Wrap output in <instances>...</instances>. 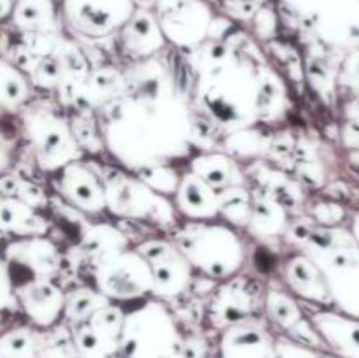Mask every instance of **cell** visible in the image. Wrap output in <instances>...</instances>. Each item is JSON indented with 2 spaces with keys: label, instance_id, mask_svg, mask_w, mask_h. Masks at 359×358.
<instances>
[{
  "label": "cell",
  "instance_id": "1",
  "mask_svg": "<svg viewBox=\"0 0 359 358\" xmlns=\"http://www.w3.org/2000/svg\"><path fill=\"white\" fill-rule=\"evenodd\" d=\"M123 72V95L97 111L102 147L133 174L188 164L195 154V112L170 69L156 56Z\"/></svg>",
  "mask_w": 359,
  "mask_h": 358
},
{
  "label": "cell",
  "instance_id": "2",
  "mask_svg": "<svg viewBox=\"0 0 359 358\" xmlns=\"http://www.w3.org/2000/svg\"><path fill=\"white\" fill-rule=\"evenodd\" d=\"M193 112L219 132L256 128L286 112L284 81L248 39L231 35L203 42L189 51Z\"/></svg>",
  "mask_w": 359,
  "mask_h": 358
},
{
  "label": "cell",
  "instance_id": "3",
  "mask_svg": "<svg viewBox=\"0 0 359 358\" xmlns=\"http://www.w3.org/2000/svg\"><path fill=\"white\" fill-rule=\"evenodd\" d=\"M168 237L184 255L195 274L212 281H226L242 272L248 246L242 230L221 220H181Z\"/></svg>",
  "mask_w": 359,
  "mask_h": 358
},
{
  "label": "cell",
  "instance_id": "4",
  "mask_svg": "<svg viewBox=\"0 0 359 358\" xmlns=\"http://www.w3.org/2000/svg\"><path fill=\"white\" fill-rule=\"evenodd\" d=\"M181 351V332L165 300L147 297L123 305L119 358H167Z\"/></svg>",
  "mask_w": 359,
  "mask_h": 358
},
{
  "label": "cell",
  "instance_id": "5",
  "mask_svg": "<svg viewBox=\"0 0 359 358\" xmlns=\"http://www.w3.org/2000/svg\"><path fill=\"white\" fill-rule=\"evenodd\" d=\"M107 213L126 221L172 228L181 221L170 197L151 188L144 179L125 168L102 175Z\"/></svg>",
  "mask_w": 359,
  "mask_h": 358
},
{
  "label": "cell",
  "instance_id": "6",
  "mask_svg": "<svg viewBox=\"0 0 359 358\" xmlns=\"http://www.w3.org/2000/svg\"><path fill=\"white\" fill-rule=\"evenodd\" d=\"M21 130L42 172L55 174L70 161L83 158V147L74 135L70 119L56 109L27 107L21 114Z\"/></svg>",
  "mask_w": 359,
  "mask_h": 358
},
{
  "label": "cell",
  "instance_id": "7",
  "mask_svg": "<svg viewBox=\"0 0 359 358\" xmlns=\"http://www.w3.org/2000/svg\"><path fill=\"white\" fill-rule=\"evenodd\" d=\"M93 269V286L112 304L126 305L153 297V272L135 248H126L100 260Z\"/></svg>",
  "mask_w": 359,
  "mask_h": 358
},
{
  "label": "cell",
  "instance_id": "8",
  "mask_svg": "<svg viewBox=\"0 0 359 358\" xmlns=\"http://www.w3.org/2000/svg\"><path fill=\"white\" fill-rule=\"evenodd\" d=\"M154 14L167 44L189 53L207 42L216 14L207 0H154Z\"/></svg>",
  "mask_w": 359,
  "mask_h": 358
},
{
  "label": "cell",
  "instance_id": "9",
  "mask_svg": "<svg viewBox=\"0 0 359 358\" xmlns=\"http://www.w3.org/2000/svg\"><path fill=\"white\" fill-rule=\"evenodd\" d=\"M0 256L9 270L14 291L34 281L55 279L62 269V253L49 235L13 237L4 244Z\"/></svg>",
  "mask_w": 359,
  "mask_h": 358
},
{
  "label": "cell",
  "instance_id": "10",
  "mask_svg": "<svg viewBox=\"0 0 359 358\" xmlns=\"http://www.w3.org/2000/svg\"><path fill=\"white\" fill-rule=\"evenodd\" d=\"M133 248L149 263L154 298L170 300L191 288L195 270L170 237H147Z\"/></svg>",
  "mask_w": 359,
  "mask_h": 358
},
{
  "label": "cell",
  "instance_id": "11",
  "mask_svg": "<svg viewBox=\"0 0 359 358\" xmlns=\"http://www.w3.org/2000/svg\"><path fill=\"white\" fill-rule=\"evenodd\" d=\"M135 9V0H62L69 30L90 41L118 34Z\"/></svg>",
  "mask_w": 359,
  "mask_h": 358
},
{
  "label": "cell",
  "instance_id": "12",
  "mask_svg": "<svg viewBox=\"0 0 359 358\" xmlns=\"http://www.w3.org/2000/svg\"><path fill=\"white\" fill-rule=\"evenodd\" d=\"M53 175L56 195L67 207L84 216H102L107 213L102 174L83 158L70 161Z\"/></svg>",
  "mask_w": 359,
  "mask_h": 358
},
{
  "label": "cell",
  "instance_id": "13",
  "mask_svg": "<svg viewBox=\"0 0 359 358\" xmlns=\"http://www.w3.org/2000/svg\"><path fill=\"white\" fill-rule=\"evenodd\" d=\"M263 293L265 288H259L252 277L242 274L221 281L207 307L209 321L219 330L251 321L256 307L263 305Z\"/></svg>",
  "mask_w": 359,
  "mask_h": 358
},
{
  "label": "cell",
  "instance_id": "14",
  "mask_svg": "<svg viewBox=\"0 0 359 358\" xmlns=\"http://www.w3.org/2000/svg\"><path fill=\"white\" fill-rule=\"evenodd\" d=\"M67 291L55 279H41L16 290L18 309L37 330H51L63 321Z\"/></svg>",
  "mask_w": 359,
  "mask_h": 358
},
{
  "label": "cell",
  "instance_id": "15",
  "mask_svg": "<svg viewBox=\"0 0 359 358\" xmlns=\"http://www.w3.org/2000/svg\"><path fill=\"white\" fill-rule=\"evenodd\" d=\"M116 35H118L121 55H125L132 62L156 58L168 46L156 20V14L153 9H146V7H137L130 20Z\"/></svg>",
  "mask_w": 359,
  "mask_h": 358
},
{
  "label": "cell",
  "instance_id": "16",
  "mask_svg": "<svg viewBox=\"0 0 359 358\" xmlns=\"http://www.w3.org/2000/svg\"><path fill=\"white\" fill-rule=\"evenodd\" d=\"M170 200L181 220H219L217 192L188 168L181 172Z\"/></svg>",
  "mask_w": 359,
  "mask_h": 358
},
{
  "label": "cell",
  "instance_id": "17",
  "mask_svg": "<svg viewBox=\"0 0 359 358\" xmlns=\"http://www.w3.org/2000/svg\"><path fill=\"white\" fill-rule=\"evenodd\" d=\"M186 165L188 171L203 179L216 192L248 185V174L241 161L226 151H196Z\"/></svg>",
  "mask_w": 359,
  "mask_h": 358
},
{
  "label": "cell",
  "instance_id": "18",
  "mask_svg": "<svg viewBox=\"0 0 359 358\" xmlns=\"http://www.w3.org/2000/svg\"><path fill=\"white\" fill-rule=\"evenodd\" d=\"M273 339L251 321L221 330L219 358H273Z\"/></svg>",
  "mask_w": 359,
  "mask_h": 358
},
{
  "label": "cell",
  "instance_id": "19",
  "mask_svg": "<svg viewBox=\"0 0 359 358\" xmlns=\"http://www.w3.org/2000/svg\"><path fill=\"white\" fill-rule=\"evenodd\" d=\"M290 218L277 197L263 190H252V206L251 216H249L248 227L244 232L258 241H266L273 237H284L286 230L290 228Z\"/></svg>",
  "mask_w": 359,
  "mask_h": 358
},
{
  "label": "cell",
  "instance_id": "20",
  "mask_svg": "<svg viewBox=\"0 0 359 358\" xmlns=\"http://www.w3.org/2000/svg\"><path fill=\"white\" fill-rule=\"evenodd\" d=\"M279 274L283 284H286V290L294 297L307 298V300L326 298L325 279L318 265L298 249L279 263Z\"/></svg>",
  "mask_w": 359,
  "mask_h": 358
},
{
  "label": "cell",
  "instance_id": "21",
  "mask_svg": "<svg viewBox=\"0 0 359 358\" xmlns=\"http://www.w3.org/2000/svg\"><path fill=\"white\" fill-rule=\"evenodd\" d=\"M51 221L39 209L14 195L0 197V232L13 237L49 235Z\"/></svg>",
  "mask_w": 359,
  "mask_h": 358
},
{
  "label": "cell",
  "instance_id": "22",
  "mask_svg": "<svg viewBox=\"0 0 359 358\" xmlns=\"http://www.w3.org/2000/svg\"><path fill=\"white\" fill-rule=\"evenodd\" d=\"M9 20L23 34L55 35L58 11L55 0H14Z\"/></svg>",
  "mask_w": 359,
  "mask_h": 358
},
{
  "label": "cell",
  "instance_id": "23",
  "mask_svg": "<svg viewBox=\"0 0 359 358\" xmlns=\"http://www.w3.org/2000/svg\"><path fill=\"white\" fill-rule=\"evenodd\" d=\"M79 248L90 260L91 267L100 260L130 248V241L118 227L111 223H93L81 232Z\"/></svg>",
  "mask_w": 359,
  "mask_h": 358
},
{
  "label": "cell",
  "instance_id": "24",
  "mask_svg": "<svg viewBox=\"0 0 359 358\" xmlns=\"http://www.w3.org/2000/svg\"><path fill=\"white\" fill-rule=\"evenodd\" d=\"M125 88V72L121 69H116L112 65L91 69L83 88V102L90 105L93 111H98L123 95Z\"/></svg>",
  "mask_w": 359,
  "mask_h": 358
},
{
  "label": "cell",
  "instance_id": "25",
  "mask_svg": "<svg viewBox=\"0 0 359 358\" xmlns=\"http://www.w3.org/2000/svg\"><path fill=\"white\" fill-rule=\"evenodd\" d=\"M32 90L28 74L16 63L0 58V111L11 114L23 109L30 100Z\"/></svg>",
  "mask_w": 359,
  "mask_h": 358
},
{
  "label": "cell",
  "instance_id": "26",
  "mask_svg": "<svg viewBox=\"0 0 359 358\" xmlns=\"http://www.w3.org/2000/svg\"><path fill=\"white\" fill-rule=\"evenodd\" d=\"M263 311L270 323L283 332H293L304 323V314L294 300V295L284 290V286H269L263 293Z\"/></svg>",
  "mask_w": 359,
  "mask_h": 358
},
{
  "label": "cell",
  "instance_id": "27",
  "mask_svg": "<svg viewBox=\"0 0 359 358\" xmlns=\"http://www.w3.org/2000/svg\"><path fill=\"white\" fill-rule=\"evenodd\" d=\"M252 206V190L245 186H231L217 192L219 220L231 227L244 230L248 227Z\"/></svg>",
  "mask_w": 359,
  "mask_h": 358
},
{
  "label": "cell",
  "instance_id": "28",
  "mask_svg": "<svg viewBox=\"0 0 359 358\" xmlns=\"http://www.w3.org/2000/svg\"><path fill=\"white\" fill-rule=\"evenodd\" d=\"M109 304H112V302L95 286L76 288L72 291H67L65 295L63 321L67 323V326H76L86 321L93 312Z\"/></svg>",
  "mask_w": 359,
  "mask_h": 358
},
{
  "label": "cell",
  "instance_id": "29",
  "mask_svg": "<svg viewBox=\"0 0 359 358\" xmlns=\"http://www.w3.org/2000/svg\"><path fill=\"white\" fill-rule=\"evenodd\" d=\"M41 333L32 325L14 326L0 333V358H37Z\"/></svg>",
  "mask_w": 359,
  "mask_h": 358
},
{
  "label": "cell",
  "instance_id": "30",
  "mask_svg": "<svg viewBox=\"0 0 359 358\" xmlns=\"http://www.w3.org/2000/svg\"><path fill=\"white\" fill-rule=\"evenodd\" d=\"M28 77L34 88L42 91H56L62 83V67L53 55L41 56L28 72Z\"/></svg>",
  "mask_w": 359,
  "mask_h": 358
},
{
  "label": "cell",
  "instance_id": "31",
  "mask_svg": "<svg viewBox=\"0 0 359 358\" xmlns=\"http://www.w3.org/2000/svg\"><path fill=\"white\" fill-rule=\"evenodd\" d=\"M49 333L48 337L41 336V344H39L37 358H79L76 346L70 337L69 326L67 329H60Z\"/></svg>",
  "mask_w": 359,
  "mask_h": 358
},
{
  "label": "cell",
  "instance_id": "32",
  "mask_svg": "<svg viewBox=\"0 0 359 358\" xmlns=\"http://www.w3.org/2000/svg\"><path fill=\"white\" fill-rule=\"evenodd\" d=\"M18 309L16 291H14L13 281H11L9 270L6 262L0 256V312H11Z\"/></svg>",
  "mask_w": 359,
  "mask_h": 358
},
{
  "label": "cell",
  "instance_id": "33",
  "mask_svg": "<svg viewBox=\"0 0 359 358\" xmlns=\"http://www.w3.org/2000/svg\"><path fill=\"white\" fill-rule=\"evenodd\" d=\"M273 358H316L314 353L302 346L300 343L279 336L273 339Z\"/></svg>",
  "mask_w": 359,
  "mask_h": 358
},
{
  "label": "cell",
  "instance_id": "34",
  "mask_svg": "<svg viewBox=\"0 0 359 358\" xmlns=\"http://www.w3.org/2000/svg\"><path fill=\"white\" fill-rule=\"evenodd\" d=\"M252 23H255L256 32L263 39H270L277 30V16L269 7H262V9L256 11L255 16H252Z\"/></svg>",
  "mask_w": 359,
  "mask_h": 358
},
{
  "label": "cell",
  "instance_id": "35",
  "mask_svg": "<svg viewBox=\"0 0 359 358\" xmlns=\"http://www.w3.org/2000/svg\"><path fill=\"white\" fill-rule=\"evenodd\" d=\"M13 161H14V150L13 146H11V140L0 133V175L13 167Z\"/></svg>",
  "mask_w": 359,
  "mask_h": 358
},
{
  "label": "cell",
  "instance_id": "36",
  "mask_svg": "<svg viewBox=\"0 0 359 358\" xmlns=\"http://www.w3.org/2000/svg\"><path fill=\"white\" fill-rule=\"evenodd\" d=\"M14 0H0V21L9 20L11 13H13Z\"/></svg>",
  "mask_w": 359,
  "mask_h": 358
},
{
  "label": "cell",
  "instance_id": "37",
  "mask_svg": "<svg viewBox=\"0 0 359 358\" xmlns=\"http://www.w3.org/2000/svg\"><path fill=\"white\" fill-rule=\"evenodd\" d=\"M167 358H188V357H186V354L182 353V351H177V353L170 354V357H167Z\"/></svg>",
  "mask_w": 359,
  "mask_h": 358
},
{
  "label": "cell",
  "instance_id": "38",
  "mask_svg": "<svg viewBox=\"0 0 359 358\" xmlns=\"http://www.w3.org/2000/svg\"><path fill=\"white\" fill-rule=\"evenodd\" d=\"M4 332V312H0V333Z\"/></svg>",
  "mask_w": 359,
  "mask_h": 358
},
{
  "label": "cell",
  "instance_id": "39",
  "mask_svg": "<svg viewBox=\"0 0 359 358\" xmlns=\"http://www.w3.org/2000/svg\"><path fill=\"white\" fill-rule=\"evenodd\" d=\"M2 114H4V112H2V111H0V116H2Z\"/></svg>",
  "mask_w": 359,
  "mask_h": 358
}]
</instances>
